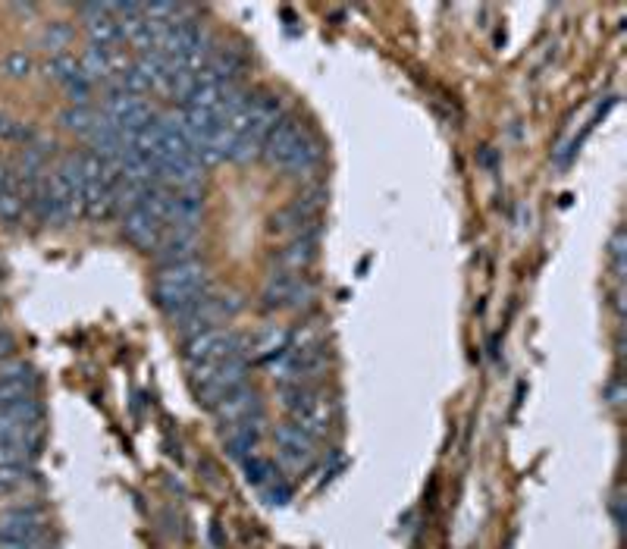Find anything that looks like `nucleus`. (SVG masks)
I'll list each match as a JSON object with an SVG mask.
<instances>
[{"label": "nucleus", "instance_id": "1", "mask_svg": "<svg viewBox=\"0 0 627 549\" xmlns=\"http://www.w3.org/2000/svg\"><path fill=\"white\" fill-rule=\"evenodd\" d=\"M210 295V274L207 264L186 261L173 267H161L154 276V302L170 323H180Z\"/></svg>", "mask_w": 627, "mask_h": 549}, {"label": "nucleus", "instance_id": "2", "mask_svg": "<svg viewBox=\"0 0 627 549\" xmlns=\"http://www.w3.org/2000/svg\"><path fill=\"white\" fill-rule=\"evenodd\" d=\"M251 374V358L248 355H239V358L220 361V365H204V368H191V383H195V395L201 405L214 408L217 402H223L229 393L245 386Z\"/></svg>", "mask_w": 627, "mask_h": 549}, {"label": "nucleus", "instance_id": "3", "mask_svg": "<svg viewBox=\"0 0 627 549\" xmlns=\"http://www.w3.org/2000/svg\"><path fill=\"white\" fill-rule=\"evenodd\" d=\"M248 336L233 333L229 327H214L207 333H198L195 340H189L186 349H182V358H186L189 368H204L248 355Z\"/></svg>", "mask_w": 627, "mask_h": 549}, {"label": "nucleus", "instance_id": "4", "mask_svg": "<svg viewBox=\"0 0 627 549\" xmlns=\"http://www.w3.org/2000/svg\"><path fill=\"white\" fill-rule=\"evenodd\" d=\"M317 299V286L305 274H282L273 270L263 283L261 305L267 311H301Z\"/></svg>", "mask_w": 627, "mask_h": 549}, {"label": "nucleus", "instance_id": "5", "mask_svg": "<svg viewBox=\"0 0 627 549\" xmlns=\"http://www.w3.org/2000/svg\"><path fill=\"white\" fill-rule=\"evenodd\" d=\"M242 311V299L239 295H214L210 293L207 299L201 302L191 314L182 317L180 323H173V330L182 336V340H195L198 333H207V330L220 327V323L233 321L235 314Z\"/></svg>", "mask_w": 627, "mask_h": 549}, {"label": "nucleus", "instance_id": "6", "mask_svg": "<svg viewBox=\"0 0 627 549\" xmlns=\"http://www.w3.org/2000/svg\"><path fill=\"white\" fill-rule=\"evenodd\" d=\"M44 427V408L32 395L10 408H0V440H38Z\"/></svg>", "mask_w": 627, "mask_h": 549}, {"label": "nucleus", "instance_id": "7", "mask_svg": "<svg viewBox=\"0 0 627 549\" xmlns=\"http://www.w3.org/2000/svg\"><path fill=\"white\" fill-rule=\"evenodd\" d=\"M323 142H320V135L311 129H305L301 132V138L295 142V148L289 151V157L282 161V167H280V173L282 176H289V180H301V182H311L314 180V173L320 170V163H323Z\"/></svg>", "mask_w": 627, "mask_h": 549}, {"label": "nucleus", "instance_id": "8", "mask_svg": "<svg viewBox=\"0 0 627 549\" xmlns=\"http://www.w3.org/2000/svg\"><path fill=\"white\" fill-rule=\"evenodd\" d=\"M198 251H201L198 229H163L161 242L151 251V257H154L157 270H161V267H173V264L198 261Z\"/></svg>", "mask_w": 627, "mask_h": 549}, {"label": "nucleus", "instance_id": "9", "mask_svg": "<svg viewBox=\"0 0 627 549\" xmlns=\"http://www.w3.org/2000/svg\"><path fill=\"white\" fill-rule=\"evenodd\" d=\"M308 126L299 120L295 114H286L282 116L280 123L270 129V135H267V142H263V148H261V161L267 163V167H273V170H280L282 167V161L289 157V151L295 148V142L301 138V132H305Z\"/></svg>", "mask_w": 627, "mask_h": 549}, {"label": "nucleus", "instance_id": "10", "mask_svg": "<svg viewBox=\"0 0 627 549\" xmlns=\"http://www.w3.org/2000/svg\"><path fill=\"white\" fill-rule=\"evenodd\" d=\"M44 527H48V515L38 506H19V508L0 512V534H4V537L35 540V537H44Z\"/></svg>", "mask_w": 627, "mask_h": 549}, {"label": "nucleus", "instance_id": "11", "mask_svg": "<svg viewBox=\"0 0 627 549\" xmlns=\"http://www.w3.org/2000/svg\"><path fill=\"white\" fill-rule=\"evenodd\" d=\"M273 440H276V446H280V459L286 461V465L308 468L314 461V442L317 440H311V436H308L299 424H292V421L276 427Z\"/></svg>", "mask_w": 627, "mask_h": 549}, {"label": "nucleus", "instance_id": "12", "mask_svg": "<svg viewBox=\"0 0 627 549\" xmlns=\"http://www.w3.org/2000/svg\"><path fill=\"white\" fill-rule=\"evenodd\" d=\"M317 236L320 233H305L295 236V239H286L280 248L273 251V264L282 274H305L308 267L317 261Z\"/></svg>", "mask_w": 627, "mask_h": 549}, {"label": "nucleus", "instance_id": "13", "mask_svg": "<svg viewBox=\"0 0 627 549\" xmlns=\"http://www.w3.org/2000/svg\"><path fill=\"white\" fill-rule=\"evenodd\" d=\"M210 412H214V418L220 421L223 427L242 424V421L261 418V395H257V389L242 386V389H235V393H229L223 402H217Z\"/></svg>", "mask_w": 627, "mask_h": 549}, {"label": "nucleus", "instance_id": "14", "mask_svg": "<svg viewBox=\"0 0 627 549\" xmlns=\"http://www.w3.org/2000/svg\"><path fill=\"white\" fill-rule=\"evenodd\" d=\"M245 70H248V60L239 48H220L214 54V60L207 63V70L201 72V79L204 82L220 85V88H235V85H242Z\"/></svg>", "mask_w": 627, "mask_h": 549}, {"label": "nucleus", "instance_id": "15", "mask_svg": "<svg viewBox=\"0 0 627 549\" xmlns=\"http://www.w3.org/2000/svg\"><path fill=\"white\" fill-rule=\"evenodd\" d=\"M35 395V374L25 361L0 368V408H10L16 402H25Z\"/></svg>", "mask_w": 627, "mask_h": 549}, {"label": "nucleus", "instance_id": "16", "mask_svg": "<svg viewBox=\"0 0 627 549\" xmlns=\"http://www.w3.org/2000/svg\"><path fill=\"white\" fill-rule=\"evenodd\" d=\"M163 229L167 227H163V223L144 208H135V210H129V214H123V236L135 245V248L148 251V255L157 248Z\"/></svg>", "mask_w": 627, "mask_h": 549}, {"label": "nucleus", "instance_id": "17", "mask_svg": "<svg viewBox=\"0 0 627 549\" xmlns=\"http://www.w3.org/2000/svg\"><path fill=\"white\" fill-rule=\"evenodd\" d=\"M157 173H161V182L170 185V189H198L204 182V167L195 154H182V157H163L157 161Z\"/></svg>", "mask_w": 627, "mask_h": 549}, {"label": "nucleus", "instance_id": "18", "mask_svg": "<svg viewBox=\"0 0 627 549\" xmlns=\"http://www.w3.org/2000/svg\"><path fill=\"white\" fill-rule=\"evenodd\" d=\"M204 217V195L198 189H173V208H170L167 229H198Z\"/></svg>", "mask_w": 627, "mask_h": 549}, {"label": "nucleus", "instance_id": "19", "mask_svg": "<svg viewBox=\"0 0 627 549\" xmlns=\"http://www.w3.org/2000/svg\"><path fill=\"white\" fill-rule=\"evenodd\" d=\"M261 418H251V421H242V424H233V427H223V440H226V449L229 455L245 461L248 455H254L257 442H261Z\"/></svg>", "mask_w": 627, "mask_h": 549}, {"label": "nucleus", "instance_id": "20", "mask_svg": "<svg viewBox=\"0 0 627 549\" xmlns=\"http://www.w3.org/2000/svg\"><path fill=\"white\" fill-rule=\"evenodd\" d=\"M333 421H336L333 402H329L327 395H320V399H317L305 414L292 418V424H299L308 436H311V440H320V436H327V430L333 427Z\"/></svg>", "mask_w": 627, "mask_h": 549}, {"label": "nucleus", "instance_id": "21", "mask_svg": "<svg viewBox=\"0 0 627 549\" xmlns=\"http://www.w3.org/2000/svg\"><path fill=\"white\" fill-rule=\"evenodd\" d=\"M248 346H251V352H254L257 358L267 361V358H273L276 352H282V349L292 346V330L280 327V323H267V327H263L254 340H248Z\"/></svg>", "mask_w": 627, "mask_h": 549}, {"label": "nucleus", "instance_id": "22", "mask_svg": "<svg viewBox=\"0 0 627 549\" xmlns=\"http://www.w3.org/2000/svg\"><path fill=\"white\" fill-rule=\"evenodd\" d=\"M85 32H88V44H97V48H116V44L125 42L114 13L88 19V23H85Z\"/></svg>", "mask_w": 627, "mask_h": 549}, {"label": "nucleus", "instance_id": "23", "mask_svg": "<svg viewBox=\"0 0 627 549\" xmlns=\"http://www.w3.org/2000/svg\"><path fill=\"white\" fill-rule=\"evenodd\" d=\"M72 38H76V29H72L69 23H63V19H54V23L44 25L41 35H38V48L48 51L51 57H60L72 44Z\"/></svg>", "mask_w": 627, "mask_h": 549}, {"label": "nucleus", "instance_id": "24", "mask_svg": "<svg viewBox=\"0 0 627 549\" xmlns=\"http://www.w3.org/2000/svg\"><path fill=\"white\" fill-rule=\"evenodd\" d=\"M44 70V79L48 82H57V85H72L76 79H85L82 76V66H78V60L72 54H60V57H51L48 63L41 66Z\"/></svg>", "mask_w": 627, "mask_h": 549}, {"label": "nucleus", "instance_id": "25", "mask_svg": "<svg viewBox=\"0 0 627 549\" xmlns=\"http://www.w3.org/2000/svg\"><path fill=\"white\" fill-rule=\"evenodd\" d=\"M38 440H0V468L29 465L32 455L38 452Z\"/></svg>", "mask_w": 627, "mask_h": 549}, {"label": "nucleus", "instance_id": "26", "mask_svg": "<svg viewBox=\"0 0 627 549\" xmlns=\"http://www.w3.org/2000/svg\"><path fill=\"white\" fill-rule=\"evenodd\" d=\"M97 123V114L91 107H66L60 114V126L69 132H76V135H85L88 138V132L95 129Z\"/></svg>", "mask_w": 627, "mask_h": 549}, {"label": "nucleus", "instance_id": "27", "mask_svg": "<svg viewBox=\"0 0 627 549\" xmlns=\"http://www.w3.org/2000/svg\"><path fill=\"white\" fill-rule=\"evenodd\" d=\"M245 478H248V484H254V487H267V484H273L276 480V468H273V461L270 459H261V455H248L245 459Z\"/></svg>", "mask_w": 627, "mask_h": 549}, {"label": "nucleus", "instance_id": "28", "mask_svg": "<svg viewBox=\"0 0 627 549\" xmlns=\"http://www.w3.org/2000/svg\"><path fill=\"white\" fill-rule=\"evenodd\" d=\"M32 70H35V63H32V57L25 54V51H6V54L0 57V72H4L6 79H25Z\"/></svg>", "mask_w": 627, "mask_h": 549}, {"label": "nucleus", "instance_id": "29", "mask_svg": "<svg viewBox=\"0 0 627 549\" xmlns=\"http://www.w3.org/2000/svg\"><path fill=\"white\" fill-rule=\"evenodd\" d=\"M25 214V198L23 191H0V220L19 223Z\"/></svg>", "mask_w": 627, "mask_h": 549}, {"label": "nucleus", "instance_id": "30", "mask_svg": "<svg viewBox=\"0 0 627 549\" xmlns=\"http://www.w3.org/2000/svg\"><path fill=\"white\" fill-rule=\"evenodd\" d=\"M32 478V468L29 465H10V468H0V496L13 493V489L25 487Z\"/></svg>", "mask_w": 627, "mask_h": 549}, {"label": "nucleus", "instance_id": "31", "mask_svg": "<svg viewBox=\"0 0 627 549\" xmlns=\"http://www.w3.org/2000/svg\"><path fill=\"white\" fill-rule=\"evenodd\" d=\"M66 101L69 107H88V98H91V82L88 79H76L72 85H66Z\"/></svg>", "mask_w": 627, "mask_h": 549}, {"label": "nucleus", "instance_id": "32", "mask_svg": "<svg viewBox=\"0 0 627 549\" xmlns=\"http://www.w3.org/2000/svg\"><path fill=\"white\" fill-rule=\"evenodd\" d=\"M13 352H16V340H13V333H6V330H0V361L10 358Z\"/></svg>", "mask_w": 627, "mask_h": 549}, {"label": "nucleus", "instance_id": "33", "mask_svg": "<svg viewBox=\"0 0 627 549\" xmlns=\"http://www.w3.org/2000/svg\"><path fill=\"white\" fill-rule=\"evenodd\" d=\"M13 13H19V16H35L38 6L35 4H13Z\"/></svg>", "mask_w": 627, "mask_h": 549}]
</instances>
